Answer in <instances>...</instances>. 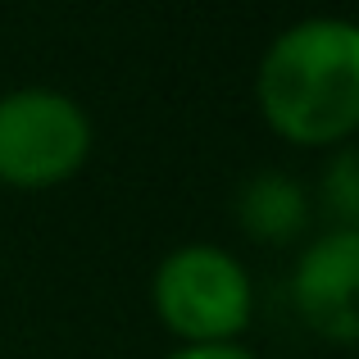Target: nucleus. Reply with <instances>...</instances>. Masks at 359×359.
<instances>
[{
  "instance_id": "5",
  "label": "nucleus",
  "mask_w": 359,
  "mask_h": 359,
  "mask_svg": "<svg viewBox=\"0 0 359 359\" xmlns=\"http://www.w3.org/2000/svg\"><path fill=\"white\" fill-rule=\"evenodd\" d=\"M237 223L259 245H287L309 228V191L282 168H264L241 182Z\"/></svg>"
},
{
  "instance_id": "1",
  "label": "nucleus",
  "mask_w": 359,
  "mask_h": 359,
  "mask_svg": "<svg viewBox=\"0 0 359 359\" xmlns=\"http://www.w3.org/2000/svg\"><path fill=\"white\" fill-rule=\"evenodd\" d=\"M255 105L287 146H351L359 132V27L341 14H309L282 27L259 55Z\"/></svg>"
},
{
  "instance_id": "3",
  "label": "nucleus",
  "mask_w": 359,
  "mask_h": 359,
  "mask_svg": "<svg viewBox=\"0 0 359 359\" xmlns=\"http://www.w3.org/2000/svg\"><path fill=\"white\" fill-rule=\"evenodd\" d=\"M96 123L87 105L60 87H14L0 96V187L55 191L87 168Z\"/></svg>"
},
{
  "instance_id": "7",
  "label": "nucleus",
  "mask_w": 359,
  "mask_h": 359,
  "mask_svg": "<svg viewBox=\"0 0 359 359\" xmlns=\"http://www.w3.org/2000/svg\"><path fill=\"white\" fill-rule=\"evenodd\" d=\"M164 359H259L250 351V346L232 341V346H177V351H168Z\"/></svg>"
},
{
  "instance_id": "6",
  "label": "nucleus",
  "mask_w": 359,
  "mask_h": 359,
  "mask_svg": "<svg viewBox=\"0 0 359 359\" xmlns=\"http://www.w3.org/2000/svg\"><path fill=\"white\" fill-rule=\"evenodd\" d=\"M318 201L332 214V228H359V155L355 146H337L318 177Z\"/></svg>"
},
{
  "instance_id": "2",
  "label": "nucleus",
  "mask_w": 359,
  "mask_h": 359,
  "mask_svg": "<svg viewBox=\"0 0 359 359\" xmlns=\"http://www.w3.org/2000/svg\"><path fill=\"white\" fill-rule=\"evenodd\" d=\"M150 309L177 346H232L255 318V282L241 255L214 241L173 245L155 264Z\"/></svg>"
},
{
  "instance_id": "4",
  "label": "nucleus",
  "mask_w": 359,
  "mask_h": 359,
  "mask_svg": "<svg viewBox=\"0 0 359 359\" xmlns=\"http://www.w3.org/2000/svg\"><path fill=\"white\" fill-rule=\"evenodd\" d=\"M291 305L314 337L359 341V228H323L291 264Z\"/></svg>"
}]
</instances>
